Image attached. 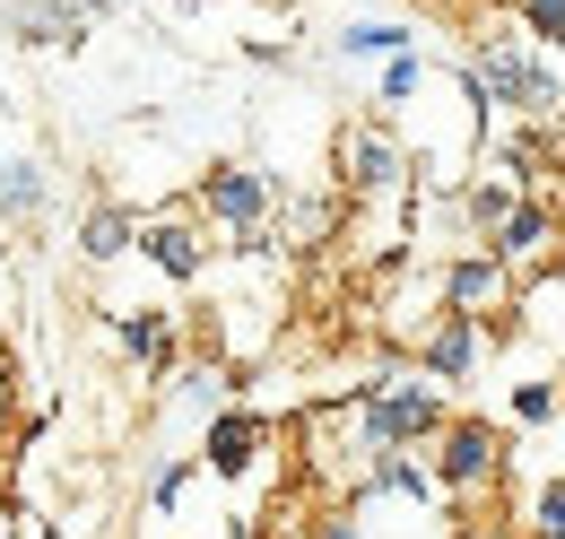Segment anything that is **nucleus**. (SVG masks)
<instances>
[{"mask_svg":"<svg viewBox=\"0 0 565 539\" xmlns=\"http://www.w3.org/2000/svg\"><path fill=\"white\" fill-rule=\"evenodd\" d=\"M105 339L140 366L148 383H174V366H183V314H166V305H114Z\"/></svg>","mask_w":565,"mask_h":539,"instance_id":"9b49d317","label":"nucleus"},{"mask_svg":"<svg viewBox=\"0 0 565 539\" xmlns=\"http://www.w3.org/2000/svg\"><path fill=\"white\" fill-rule=\"evenodd\" d=\"M131 262H148L166 287H201L217 262V244H210V226H201V209L192 201H166V209H140V253Z\"/></svg>","mask_w":565,"mask_h":539,"instance_id":"0eeeda50","label":"nucleus"},{"mask_svg":"<svg viewBox=\"0 0 565 539\" xmlns=\"http://www.w3.org/2000/svg\"><path fill=\"white\" fill-rule=\"evenodd\" d=\"M418 44V27L409 18H349L340 35H331V53L340 62H392V53H409Z\"/></svg>","mask_w":565,"mask_h":539,"instance_id":"dca6fc26","label":"nucleus"},{"mask_svg":"<svg viewBox=\"0 0 565 539\" xmlns=\"http://www.w3.org/2000/svg\"><path fill=\"white\" fill-rule=\"evenodd\" d=\"M513 27L531 35V44H548L565 62V0H513Z\"/></svg>","mask_w":565,"mask_h":539,"instance_id":"4be33fe9","label":"nucleus"},{"mask_svg":"<svg viewBox=\"0 0 565 539\" xmlns=\"http://www.w3.org/2000/svg\"><path fill=\"white\" fill-rule=\"evenodd\" d=\"M513 296H522V278L495 262L488 244H461L452 262L435 270V305H452V314H495V323H504Z\"/></svg>","mask_w":565,"mask_h":539,"instance_id":"9d476101","label":"nucleus"},{"mask_svg":"<svg viewBox=\"0 0 565 539\" xmlns=\"http://www.w3.org/2000/svg\"><path fill=\"white\" fill-rule=\"evenodd\" d=\"M426 471H435V496H444V505H504V487H513V435H504L495 418H479V409H452V418L435 426Z\"/></svg>","mask_w":565,"mask_h":539,"instance_id":"7ed1b4c3","label":"nucleus"},{"mask_svg":"<svg viewBox=\"0 0 565 539\" xmlns=\"http://www.w3.org/2000/svg\"><path fill=\"white\" fill-rule=\"evenodd\" d=\"M192 209H201V226H210V235H226V253H235V262H253V253H270V244H279V175H270V166H253V157H217V166H201Z\"/></svg>","mask_w":565,"mask_h":539,"instance_id":"f03ea898","label":"nucleus"},{"mask_svg":"<svg viewBox=\"0 0 565 539\" xmlns=\"http://www.w3.org/2000/svg\"><path fill=\"white\" fill-rule=\"evenodd\" d=\"M513 201H522V192H513L504 175H488V166H479V175L452 192V209H461V226H470V235H488V226H495V218H504Z\"/></svg>","mask_w":565,"mask_h":539,"instance_id":"6ab92c4d","label":"nucleus"},{"mask_svg":"<svg viewBox=\"0 0 565 539\" xmlns=\"http://www.w3.org/2000/svg\"><path fill=\"white\" fill-rule=\"evenodd\" d=\"M504 418H513V426H557V418H565V383H557V374H522V383H504Z\"/></svg>","mask_w":565,"mask_h":539,"instance_id":"a211bd4d","label":"nucleus"},{"mask_svg":"<svg viewBox=\"0 0 565 539\" xmlns=\"http://www.w3.org/2000/svg\"><path fill=\"white\" fill-rule=\"evenodd\" d=\"M495 339H504L495 314H452V305H435V323H426V339H418V374H435L444 392H461V383L488 374Z\"/></svg>","mask_w":565,"mask_h":539,"instance_id":"6e6552de","label":"nucleus"},{"mask_svg":"<svg viewBox=\"0 0 565 539\" xmlns=\"http://www.w3.org/2000/svg\"><path fill=\"white\" fill-rule=\"evenodd\" d=\"M71 253L87 270H114V262H131V253H140V209L131 201H105V192H96V201L78 209V235H71Z\"/></svg>","mask_w":565,"mask_h":539,"instance_id":"4468645a","label":"nucleus"},{"mask_svg":"<svg viewBox=\"0 0 565 539\" xmlns=\"http://www.w3.org/2000/svg\"><path fill=\"white\" fill-rule=\"evenodd\" d=\"M444 539H522V522L504 505H452V531Z\"/></svg>","mask_w":565,"mask_h":539,"instance_id":"b1692460","label":"nucleus"},{"mask_svg":"<svg viewBox=\"0 0 565 539\" xmlns=\"http://www.w3.org/2000/svg\"><path fill=\"white\" fill-rule=\"evenodd\" d=\"M296 539H365V522H356V496H331V505H313V514L296 522Z\"/></svg>","mask_w":565,"mask_h":539,"instance_id":"5701e85b","label":"nucleus"},{"mask_svg":"<svg viewBox=\"0 0 565 539\" xmlns=\"http://www.w3.org/2000/svg\"><path fill=\"white\" fill-rule=\"evenodd\" d=\"M349 426L365 453H392V444H435V426L452 418V401H444V383L435 374H365L349 401Z\"/></svg>","mask_w":565,"mask_h":539,"instance_id":"20e7f679","label":"nucleus"},{"mask_svg":"<svg viewBox=\"0 0 565 539\" xmlns=\"http://www.w3.org/2000/svg\"><path fill=\"white\" fill-rule=\"evenodd\" d=\"M504 131L488 139V175H504L513 192H548L557 183V139H548V123H513V114H495Z\"/></svg>","mask_w":565,"mask_h":539,"instance_id":"ddd939ff","label":"nucleus"},{"mask_svg":"<svg viewBox=\"0 0 565 539\" xmlns=\"http://www.w3.org/2000/svg\"><path fill=\"white\" fill-rule=\"evenodd\" d=\"M426 78H435V62H426L418 44H409V53H392V62H374V114H409Z\"/></svg>","mask_w":565,"mask_h":539,"instance_id":"f3484780","label":"nucleus"},{"mask_svg":"<svg viewBox=\"0 0 565 539\" xmlns=\"http://www.w3.org/2000/svg\"><path fill=\"white\" fill-rule=\"evenodd\" d=\"M44 209H53V166H44L35 148H18V157H0V226H18V235H35V226H44Z\"/></svg>","mask_w":565,"mask_h":539,"instance_id":"2eb2a0df","label":"nucleus"},{"mask_svg":"<svg viewBox=\"0 0 565 539\" xmlns=\"http://www.w3.org/2000/svg\"><path fill=\"white\" fill-rule=\"evenodd\" d=\"M479 244H488V253L513 270V278H540V270L557 262V244H565V209L548 201V192H522V201L504 209Z\"/></svg>","mask_w":565,"mask_h":539,"instance_id":"1a4fd4ad","label":"nucleus"},{"mask_svg":"<svg viewBox=\"0 0 565 539\" xmlns=\"http://www.w3.org/2000/svg\"><path fill=\"white\" fill-rule=\"evenodd\" d=\"M513 522H522V539H565V478H540Z\"/></svg>","mask_w":565,"mask_h":539,"instance_id":"412c9836","label":"nucleus"},{"mask_svg":"<svg viewBox=\"0 0 565 539\" xmlns=\"http://www.w3.org/2000/svg\"><path fill=\"white\" fill-rule=\"evenodd\" d=\"M270 453H279V426L262 409L217 401L201 418V478H217V487H253V478L270 471Z\"/></svg>","mask_w":565,"mask_h":539,"instance_id":"423d86ee","label":"nucleus"},{"mask_svg":"<svg viewBox=\"0 0 565 539\" xmlns=\"http://www.w3.org/2000/svg\"><path fill=\"white\" fill-rule=\"evenodd\" d=\"M470 78L488 87L495 114H513V123H565V62L548 44H531L522 27H504V35H470Z\"/></svg>","mask_w":565,"mask_h":539,"instance_id":"f257e3e1","label":"nucleus"},{"mask_svg":"<svg viewBox=\"0 0 565 539\" xmlns=\"http://www.w3.org/2000/svg\"><path fill=\"white\" fill-rule=\"evenodd\" d=\"M192 487H201V453H166V462H157V478H148V522H174Z\"/></svg>","mask_w":565,"mask_h":539,"instance_id":"aec40b11","label":"nucleus"},{"mask_svg":"<svg viewBox=\"0 0 565 539\" xmlns=\"http://www.w3.org/2000/svg\"><path fill=\"white\" fill-rule=\"evenodd\" d=\"M540 278H548V287H565V244H557V262H548V270H540Z\"/></svg>","mask_w":565,"mask_h":539,"instance_id":"393cba45","label":"nucleus"},{"mask_svg":"<svg viewBox=\"0 0 565 539\" xmlns=\"http://www.w3.org/2000/svg\"><path fill=\"white\" fill-rule=\"evenodd\" d=\"M0 35L18 53H78L96 35V0H9L0 9Z\"/></svg>","mask_w":565,"mask_h":539,"instance_id":"f8f14e48","label":"nucleus"},{"mask_svg":"<svg viewBox=\"0 0 565 539\" xmlns=\"http://www.w3.org/2000/svg\"><path fill=\"white\" fill-rule=\"evenodd\" d=\"M331 175H340V192L365 209L401 201L409 183H418V157H409V139L392 131V114H365V123H340L331 131Z\"/></svg>","mask_w":565,"mask_h":539,"instance_id":"39448f33","label":"nucleus"}]
</instances>
